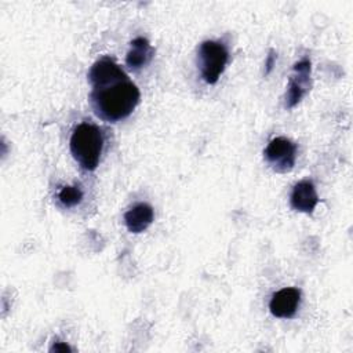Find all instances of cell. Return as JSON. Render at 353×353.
I'll return each mask as SVG.
<instances>
[{
  "label": "cell",
  "instance_id": "obj_3",
  "mask_svg": "<svg viewBox=\"0 0 353 353\" xmlns=\"http://www.w3.org/2000/svg\"><path fill=\"white\" fill-rule=\"evenodd\" d=\"M229 61V51L223 43L205 40L197 48V66L207 84H215Z\"/></svg>",
  "mask_w": 353,
  "mask_h": 353
},
{
  "label": "cell",
  "instance_id": "obj_12",
  "mask_svg": "<svg viewBox=\"0 0 353 353\" xmlns=\"http://www.w3.org/2000/svg\"><path fill=\"white\" fill-rule=\"evenodd\" d=\"M276 58H277V57H276V52H274L273 50H270V52H269V55H268V58H266V62H265V66H266L265 73H266V74L270 73L273 65L276 63Z\"/></svg>",
  "mask_w": 353,
  "mask_h": 353
},
{
  "label": "cell",
  "instance_id": "obj_4",
  "mask_svg": "<svg viewBox=\"0 0 353 353\" xmlns=\"http://www.w3.org/2000/svg\"><path fill=\"white\" fill-rule=\"evenodd\" d=\"M263 156L273 171L285 174L295 165L296 145L285 137H276L265 148Z\"/></svg>",
  "mask_w": 353,
  "mask_h": 353
},
{
  "label": "cell",
  "instance_id": "obj_10",
  "mask_svg": "<svg viewBox=\"0 0 353 353\" xmlns=\"http://www.w3.org/2000/svg\"><path fill=\"white\" fill-rule=\"evenodd\" d=\"M58 200L66 208L74 207V205L81 203V200H83V190L77 185L63 186L58 192Z\"/></svg>",
  "mask_w": 353,
  "mask_h": 353
},
{
  "label": "cell",
  "instance_id": "obj_1",
  "mask_svg": "<svg viewBox=\"0 0 353 353\" xmlns=\"http://www.w3.org/2000/svg\"><path fill=\"white\" fill-rule=\"evenodd\" d=\"M92 87L90 103L94 113L110 123L127 119L139 103V88L112 58L103 57L92 63L88 72Z\"/></svg>",
  "mask_w": 353,
  "mask_h": 353
},
{
  "label": "cell",
  "instance_id": "obj_6",
  "mask_svg": "<svg viewBox=\"0 0 353 353\" xmlns=\"http://www.w3.org/2000/svg\"><path fill=\"white\" fill-rule=\"evenodd\" d=\"M301 305V290L285 287L274 292L269 302V310L274 317L292 319Z\"/></svg>",
  "mask_w": 353,
  "mask_h": 353
},
{
  "label": "cell",
  "instance_id": "obj_2",
  "mask_svg": "<svg viewBox=\"0 0 353 353\" xmlns=\"http://www.w3.org/2000/svg\"><path fill=\"white\" fill-rule=\"evenodd\" d=\"M69 148L73 159L79 165L87 171H94L103 149V135L98 125L91 123H81L74 127Z\"/></svg>",
  "mask_w": 353,
  "mask_h": 353
},
{
  "label": "cell",
  "instance_id": "obj_11",
  "mask_svg": "<svg viewBox=\"0 0 353 353\" xmlns=\"http://www.w3.org/2000/svg\"><path fill=\"white\" fill-rule=\"evenodd\" d=\"M50 352H72V347H70L68 343H65V342L57 341V342H54L52 346L50 347Z\"/></svg>",
  "mask_w": 353,
  "mask_h": 353
},
{
  "label": "cell",
  "instance_id": "obj_9",
  "mask_svg": "<svg viewBox=\"0 0 353 353\" xmlns=\"http://www.w3.org/2000/svg\"><path fill=\"white\" fill-rule=\"evenodd\" d=\"M154 55V50L150 46L149 40L145 37H135L130 43V50L125 57V65L131 70H139L146 66Z\"/></svg>",
  "mask_w": 353,
  "mask_h": 353
},
{
  "label": "cell",
  "instance_id": "obj_5",
  "mask_svg": "<svg viewBox=\"0 0 353 353\" xmlns=\"http://www.w3.org/2000/svg\"><path fill=\"white\" fill-rule=\"evenodd\" d=\"M310 72L312 65L309 59H301L292 66V74L290 77L285 92V108L291 109L296 106L305 94L310 90Z\"/></svg>",
  "mask_w": 353,
  "mask_h": 353
},
{
  "label": "cell",
  "instance_id": "obj_8",
  "mask_svg": "<svg viewBox=\"0 0 353 353\" xmlns=\"http://www.w3.org/2000/svg\"><path fill=\"white\" fill-rule=\"evenodd\" d=\"M154 219L153 207L148 203H138L124 214V223L131 233L145 232Z\"/></svg>",
  "mask_w": 353,
  "mask_h": 353
},
{
  "label": "cell",
  "instance_id": "obj_7",
  "mask_svg": "<svg viewBox=\"0 0 353 353\" xmlns=\"http://www.w3.org/2000/svg\"><path fill=\"white\" fill-rule=\"evenodd\" d=\"M319 196L316 192V188L312 181L302 179L298 183L294 185L291 196H290V204L295 211L312 214L316 205L319 204Z\"/></svg>",
  "mask_w": 353,
  "mask_h": 353
}]
</instances>
